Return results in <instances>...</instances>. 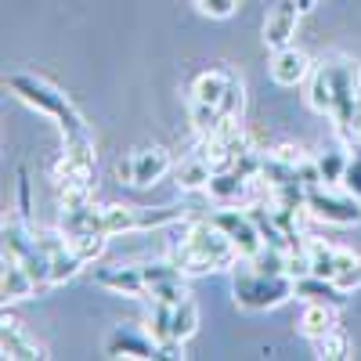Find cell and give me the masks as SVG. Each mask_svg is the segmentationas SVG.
Instances as JSON below:
<instances>
[{
  "label": "cell",
  "instance_id": "1",
  "mask_svg": "<svg viewBox=\"0 0 361 361\" xmlns=\"http://www.w3.org/2000/svg\"><path fill=\"white\" fill-rule=\"evenodd\" d=\"M173 264L185 271V275H209V271H224L238 264V250L231 238L209 221H188L180 238L173 243Z\"/></svg>",
  "mask_w": 361,
  "mask_h": 361
},
{
  "label": "cell",
  "instance_id": "2",
  "mask_svg": "<svg viewBox=\"0 0 361 361\" xmlns=\"http://www.w3.org/2000/svg\"><path fill=\"white\" fill-rule=\"evenodd\" d=\"M8 87H11V94H15L18 102H25L29 109L51 116L66 141L87 134L83 116L76 112V105H73L54 83H47V80H40V76H29V73H15V76H8Z\"/></svg>",
  "mask_w": 361,
  "mask_h": 361
},
{
  "label": "cell",
  "instance_id": "3",
  "mask_svg": "<svg viewBox=\"0 0 361 361\" xmlns=\"http://www.w3.org/2000/svg\"><path fill=\"white\" fill-rule=\"evenodd\" d=\"M231 293L235 304L243 311H271L296 296V279L293 275H264L250 260H238L231 267Z\"/></svg>",
  "mask_w": 361,
  "mask_h": 361
},
{
  "label": "cell",
  "instance_id": "4",
  "mask_svg": "<svg viewBox=\"0 0 361 361\" xmlns=\"http://www.w3.org/2000/svg\"><path fill=\"white\" fill-rule=\"evenodd\" d=\"M307 214L314 221H325V224H340V228H350L361 221V199H354L350 192H336L329 185H318V188H307Z\"/></svg>",
  "mask_w": 361,
  "mask_h": 361
},
{
  "label": "cell",
  "instance_id": "5",
  "mask_svg": "<svg viewBox=\"0 0 361 361\" xmlns=\"http://www.w3.org/2000/svg\"><path fill=\"white\" fill-rule=\"evenodd\" d=\"M209 221H214L231 243L238 250V260H250L264 250V238H260V228L253 221L250 209H238V206H217L214 214H209Z\"/></svg>",
  "mask_w": 361,
  "mask_h": 361
},
{
  "label": "cell",
  "instance_id": "6",
  "mask_svg": "<svg viewBox=\"0 0 361 361\" xmlns=\"http://www.w3.org/2000/svg\"><path fill=\"white\" fill-rule=\"evenodd\" d=\"M296 25H300V8L293 4V0H279V4L267 11V18H264V44L271 51L289 47L293 37H296Z\"/></svg>",
  "mask_w": 361,
  "mask_h": 361
},
{
  "label": "cell",
  "instance_id": "7",
  "mask_svg": "<svg viewBox=\"0 0 361 361\" xmlns=\"http://www.w3.org/2000/svg\"><path fill=\"white\" fill-rule=\"evenodd\" d=\"M94 282L102 289H112V293H123V296H148V282L141 275V267H123V264H109V267H94Z\"/></svg>",
  "mask_w": 361,
  "mask_h": 361
},
{
  "label": "cell",
  "instance_id": "8",
  "mask_svg": "<svg viewBox=\"0 0 361 361\" xmlns=\"http://www.w3.org/2000/svg\"><path fill=\"white\" fill-rule=\"evenodd\" d=\"M311 62H307V54L300 51V47H282L271 54V80H275L279 87H296V83H304L311 76Z\"/></svg>",
  "mask_w": 361,
  "mask_h": 361
},
{
  "label": "cell",
  "instance_id": "9",
  "mask_svg": "<svg viewBox=\"0 0 361 361\" xmlns=\"http://www.w3.org/2000/svg\"><path fill=\"white\" fill-rule=\"evenodd\" d=\"M105 354L109 357H159V343L148 333H134V329L119 325L105 340Z\"/></svg>",
  "mask_w": 361,
  "mask_h": 361
},
{
  "label": "cell",
  "instance_id": "10",
  "mask_svg": "<svg viewBox=\"0 0 361 361\" xmlns=\"http://www.w3.org/2000/svg\"><path fill=\"white\" fill-rule=\"evenodd\" d=\"M166 170H170L166 148H141V152H134L130 163H127V177H130V185H137V188L156 185Z\"/></svg>",
  "mask_w": 361,
  "mask_h": 361
},
{
  "label": "cell",
  "instance_id": "11",
  "mask_svg": "<svg viewBox=\"0 0 361 361\" xmlns=\"http://www.w3.org/2000/svg\"><path fill=\"white\" fill-rule=\"evenodd\" d=\"M296 296L304 300V304H329V307H336V311L347 304V293L333 279H322V275L296 279Z\"/></svg>",
  "mask_w": 361,
  "mask_h": 361
},
{
  "label": "cell",
  "instance_id": "12",
  "mask_svg": "<svg viewBox=\"0 0 361 361\" xmlns=\"http://www.w3.org/2000/svg\"><path fill=\"white\" fill-rule=\"evenodd\" d=\"M173 177H177L180 192H206L209 177H214V166H209V159L202 156V148H199V152H192V156H185L177 163Z\"/></svg>",
  "mask_w": 361,
  "mask_h": 361
},
{
  "label": "cell",
  "instance_id": "13",
  "mask_svg": "<svg viewBox=\"0 0 361 361\" xmlns=\"http://www.w3.org/2000/svg\"><path fill=\"white\" fill-rule=\"evenodd\" d=\"M33 293H37V282L29 279V271L22 267V260L4 253V275H0V296H4V304H15V300H25Z\"/></svg>",
  "mask_w": 361,
  "mask_h": 361
},
{
  "label": "cell",
  "instance_id": "14",
  "mask_svg": "<svg viewBox=\"0 0 361 361\" xmlns=\"http://www.w3.org/2000/svg\"><path fill=\"white\" fill-rule=\"evenodd\" d=\"M0 350H4V357H11V361H29V357H44L40 354V347L29 340L25 333H22V325L15 322V318H8L4 314V329H0Z\"/></svg>",
  "mask_w": 361,
  "mask_h": 361
},
{
  "label": "cell",
  "instance_id": "15",
  "mask_svg": "<svg viewBox=\"0 0 361 361\" xmlns=\"http://www.w3.org/2000/svg\"><path fill=\"white\" fill-rule=\"evenodd\" d=\"M333 102H336V87H333V69L329 66H314L311 76H307V105L322 116L333 112Z\"/></svg>",
  "mask_w": 361,
  "mask_h": 361
},
{
  "label": "cell",
  "instance_id": "16",
  "mask_svg": "<svg viewBox=\"0 0 361 361\" xmlns=\"http://www.w3.org/2000/svg\"><path fill=\"white\" fill-rule=\"evenodd\" d=\"M58 228L73 238V235H83V231H105V221H102V209H94L90 202H80V206H62V224Z\"/></svg>",
  "mask_w": 361,
  "mask_h": 361
},
{
  "label": "cell",
  "instance_id": "17",
  "mask_svg": "<svg viewBox=\"0 0 361 361\" xmlns=\"http://www.w3.org/2000/svg\"><path fill=\"white\" fill-rule=\"evenodd\" d=\"M296 325H300V333H304L307 340H318V336L329 333V329H336V307H329V304H307Z\"/></svg>",
  "mask_w": 361,
  "mask_h": 361
},
{
  "label": "cell",
  "instance_id": "18",
  "mask_svg": "<svg viewBox=\"0 0 361 361\" xmlns=\"http://www.w3.org/2000/svg\"><path fill=\"white\" fill-rule=\"evenodd\" d=\"M228 76L224 69H209V73H199L195 83H192V102H206V105H221L224 90H228Z\"/></svg>",
  "mask_w": 361,
  "mask_h": 361
},
{
  "label": "cell",
  "instance_id": "19",
  "mask_svg": "<svg viewBox=\"0 0 361 361\" xmlns=\"http://www.w3.org/2000/svg\"><path fill=\"white\" fill-rule=\"evenodd\" d=\"M83 267H87V264L80 260V253H76L73 246L58 250V253L51 257V286H66V282H73Z\"/></svg>",
  "mask_w": 361,
  "mask_h": 361
},
{
  "label": "cell",
  "instance_id": "20",
  "mask_svg": "<svg viewBox=\"0 0 361 361\" xmlns=\"http://www.w3.org/2000/svg\"><path fill=\"white\" fill-rule=\"evenodd\" d=\"M333 282L343 293H354L361 286V257L350 250H336V271H333Z\"/></svg>",
  "mask_w": 361,
  "mask_h": 361
},
{
  "label": "cell",
  "instance_id": "21",
  "mask_svg": "<svg viewBox=\"0 0 361 361\" xmlns=\"http://www.w3.org/2000/svg\"><path fill=\"white\" fill-rule=\"evenodd\" d=\"M347 152L343 148H329V152H322L318 156V173H322V185H329V188H340V180H343V173H347Z\"/></svg>",
  "mask_w": 361,
  "mask_h": 361
},
{
  "label": "cell",
  "instance_id": "22",
  "mask_svg": "<svg viewBox=\"0 0 361 361\" xmlns=\"http://www.w3.org/2000/svg\"><path fill=\"white\" fill-rule=\"evenodd\" d=\"M307 260H311V275L333 279V271H336V246L322 243V238H307Z\"/></svg>",
  "mask_w": 361,
  "mask_h": 361
},
{
  "label": "cell",
  "instance_id": "23",
  "mask_svg": "<svg viewBox=\"0 0 361 361\" xmlns=\"http://www.w3.org/2000/svg\"><path fill=\"white\" fill-rule=\"evenodd\" d=\"M199 333V307H195V300H180V304L173 307V340H192Z\"/></svg>",
  "mask_w": 361,
  "mask_h": 361
},
{
  "label": "cell",
  "instance_id": "24",
  "mask_svg": "<svg viewBox=\"0 0 361 361\" xmlns=\"http://www.w3.org/2000/svg\"><path fill=\"white\" fill-rule=\"evenodd\" d=\"M311 343H314V354H318V357H329V361L350 357V336L343 333L340 325H336V329H329L325 336H318V340H311Z\"/></svg>",
  "mask_w": 361,
  "mask_h": 361
},
{
  "label": "cell",
  "instance_id": "25",
  "mask_svg": "<svg viewBox=\"0 0 361 361\" xmlns=\"http://www.w3.org/2000/svg\"><path fill=\"white\" fill-rule=\"evenodd\" d=\"M148 336H152L156 343L173 340V304L152 300V314H148Z\"/></svg>",
  "mask_w": 361,
  "mask_h": 361
},
{
  "label": "cell",
  "instance_id": "26",
  "mask_svg": "<svg viewBox=\"0 0 361 361\" xmlns=\"http://www.w3.org/2000/svg\"><path fill=\"white\" fill-rule=\"evenodd\" d=\"M109 238H112V235H105V231H83V235H73V238H69V246L80 253L83 264H94V260L105 253Z\"/></svg>",
  "mask_w": 361,
  "mask_h": 361
},
{
  "label": "cell",
  "instance_id": "27",
  "mask_svg": "<svg viewBox=\"0 0 361 361\" xmlns=\"http://www.w3.org/2000/svg\"><path fill=\"white\" fill-rule=\"evenodd\" d=\"M188 119H192V127H195V134L199 137H206V134H214L217 130V123H221V109L217 105H206V102H192L188 105Z\"/></svg>",
  "mask_w": 361,
  "mask_h": 361
},
{
  "label": "cell",
  "instance_id": "28",
  "mask_svg": "<svg viewBox=\"0 0 361 361\" xmlns=\"http://www.w3.org/2000/svg\"><path fill=\"white\" fill-rule=\"evenodd\" d=\"M340 188L350 192L354 199H361V145H354V156L347 159V173L340 180Z\"/></svg>",
  "mask_w": 361,
  "mask_h": 361
},
{
  "label": "cell",
  "instance_id": "29",
  "mask_svg": "<svg viewBox=\"0 0 361 361\" xmlns=\"http://www.w3.org/2000/svg\"><path fill=\"white\" fill-rule=\"evenodd\" d=\"M221 116H238L243 112V83H238V76H228V90H224V98H221Z\"/></svg>",
  "mask_w": 361,
  "mask_h": 361
},
{
  "label": "cell",
  "instance_id": "30",
  "mask_svg": "<svg viewBox=\"0 0 361 361\" xmlns=\"http://www.w3.org/2000/svg\"><path fill=\"white\" fill-rule=\"evenodd\" d=\"M195 8L206 18H231L238 11V0H195Z\"/></svg>",
  "mask_w": 361,
  "mask_h": 361
},
{
  "label": "cell",
  "instance_id": "31",
  "mask_svg": "<svg viewBox=\"0 0 361 361\" xmlns=\"http://www.w3.org/2000/svg\"><path fill=\"white\" fill-rule=\"evenodd\" d=\"M18 214L22 221H29V214H33V206H29V173L18 170Z\"/></svg>",
  "mask_w": 361,
  "mask_h": 361
},
{
  "label": "cell",
  "instance_id": "32",
  "mask_svg": "<svg viewBox=\"0 0 361 361\" xmlns=\"http://www.w3.org/2000/svg\"><path fill=\"white\" fill-rule=\"evenodd\" d=\"M293 4L300 8V15H304V11H311V8H314V0H293Z\"/></svg>",
  "mask_w": 361,
  "mask_h": 361
}]
</instances>
